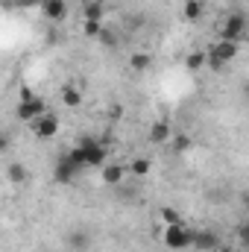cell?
Masks as SVG:
<instances>
[{
    "label": "cell",
    "mask_w": 249,
    "mask_h": 252,
    "mask_svg": "<svg viewBox=\"0 0 249 252\" xmlns=\"http://www.w3.org/2000/svg\"><path fill=\"white\" fill-rule=\"evenodd\" d=\"M106 156H109V150H106V144L97 141V138H82L76 147L67 150V158L76 161L82 170H85V167H106Z\"/></svg>",
    "instance_id": "cell-1"
},
{
    "label": "cell",
    "mask_w": 249,
    "mask_h": 252,
    "mask_svg": "<svg viewBox=\"0 0 249 252\" xmlns=\"http://www.w3.org/2000/svg\"><path fill=\"white\" fill-rule=\"evenodd\" d=\"M205 53H208V67H211V70H220V67H226L229 62H235V59H238V53H241V41L217 38Z\"/></svg>",
    "instance_id": "cell-2"
},
{
    "label": "cell",
    "mask_w": 249,
    "mask_h": 252,
    "mask_svg": "<svg viewBox=\"0 0 249 252\" xmlns=\"http://www.w3.org/2000/svg\"><path fill=\"white\" fill-rule=\"evenodd\" d=\"M161 244H164L170 252L187 250V247H193V229H187L185 223L164 226V232H161Z\"/></svg>",
    "instance_id": "cell-3"
},
{
    "label": "cell",
    "mask_w": 249,
    "mask_h": 252,
    "mask_svg": "<svg viewBox=\"0 0 249 252\" xmlns=\"http://www.w3.org/2000/svg\"><path fill=\"white\" fill-rule=\"evenodd\" d=\"M244 35H247V15L244 12H232L226 18L223 30H220V38H226V41H244Z\"/></svg>",
    "instance_id": "cell-4"
},
{
    "label": "cell",
    "mask_w": 249,
    "mask_h": 252,
    "mask_svg": "<svg viewBox=\"0 0 249 252\" xmlns=\"http://www.w3.org/2000/svg\"><path fill=\"white\" fill-rule=\"evenodd\" d=\"M15 115H18V121H24V124H35L41 115H47V103H44L41 97L21 100V103H18V109H15Z\"/></svg>",
    "instance_id": "cell-5"
},
{
    "label": "cell",
    "mask_w": 249,
    "mask_h": 252,
    "mask_svg": "<svg viewBox=\"0 0 249 252\" xmlns=\"http://www.w3.org/2000/svg\"><path fill=\"white\" fill-rule=\"evenodd\" d=\"M79 170H82V167H79L76 161H70V158H67V153H64L62 158L56 161V167H53V179H56L59 185H70V182L76 179V173H79Z\"/></svg>",
    "instance_id": "cell-6"
},
{
    "label": "cell",
    "mask_w": 249,
    "mask_h": 252,
    "mask_svg": "<svg viewBox=\"0 0 249 252\" xmlns=\"http://www.w3.org/2000/svg\"><path fill=\"white\" fill-rule=\"evenodd\" d=\"M30 129L35 132V138H53V135L59 132V118H56L53 112H47V115H41L35 124H30Z\"/></svg>",
    "instance_id": "cell-7"
},
{
    "label": "cell",
    "mask_w": 249,
    "mask_h": 252,
    "mask_svg": "<svg viewBox=\"0 0 249 252\" xmlns=\"http://www.w3.org/2000/svg\"><path fill=\"white\" fill-rule=\"evenodd\" d=\"M217 247H223L220 235L211 232V229H202V232H193V250L199 252H214Z\"/></svg>",
    "instance_id": "cell-8"
},
{
    "label": "cell",
    "mask_w": 249,
    "mask_h": 252,
    "mask_svg": "<svg viewBox=\"0 0 249 252\" xmlns=\"http://www.w3.org/2000/svg\"><path fill=\"white\" fill-rule=\"evenodd\" d=\"M41 15L47 21H64L67 18V0H38Z\"/></svg>",
    "instance_id": "cell-9"
},
{
    "label": "cell",
    "mask_w": 249,
    "mask_h": 252,
    "mask_svg": "<svg viewBox=\"0 0 249 252\" xmlns=\"http://www.w3.org/2000/svg\"><path fill=\"white\" fill-rule=\"evenodd\" d=\"M67 247H70L73 252H85L88 247H91V235L82 232V229H76V232L67 235Z\"/></svg>",
    "instance_id": "cell-10"
},
{
    "label": "cell",
    "mask_w": 249,
    "mask_h": 252,
    "mask_svg": "<svg viewBox=\"0 0 249 252\" xmlns=\"http://www.w3.org/2000/svg\"><path fill=\"white\" fill-rule=\"evenodd\" d=\"M124 173H126L124 164H106L103 167V182L106 185H121L124 182Z\"/></svg>",
    "instance_id": "cell-11"
},
{
    "label": "cell",
    "mask_w": 249,
    "mask_h": 252,
    "mask_svg": "<svg viewBox=\"0 0 249 252\" xmlns=\"http://www.w3.org/2000/svg\"><path fill=\"white\" fill-rule=\"evenodd\" d=\"M150 141L153 144H167L170 141V126L164 124V121H156V124L150 126Z\"/></svg>",
    "instance_id": "cell-12"
},
{
    "label": "cell",
    "mask_w": 249,
    "mask_h": 252,
    "mask_svg": "<svg viewBox=\"0 0 249 252\" xmlns=\"http://www.w3.org/2000/svg\"><path fill=\"white\" fill-rule=\"evenodd\" d=\"M62 103L67 106V109L82 106V91H79V88H73V85H64V88H62Z\"/></svg>",
    "instance_id": "cell-13"
},
{
    "label": "cell",
    "mask_w": 249,
    "mask_h": 252,
    "mask_svg": "<svg viewBox=\"0 0 249 252\" xmlns=\"http://www.w3.org/2000/svg\"><path fill=\"white\" fill-rule=\"evenodd\" d=\"M150 64H153V56L144 53V50H135V53L129 56V67H132V70H141V73H144Z\"/></svg>",
    "instance_id": "cell-14"
},
{
    "label": "cell",
    "mask_w": 249,
    "mask_h": 252,
    "mask_svg": "<svg viewBox=\"0 0 249 252\" xmlns=\"http://www.w3.org/2000/svg\"><path fill=\"white\" fill-rule=\"evenodd\" d=\"M202 0H185V6H182V15H185V21H199L202 18Z\"/></svg>",
    "instance_id": "cell-15"
},
{
    "label": "cell",
    "mask_w": 249,
    "mask_h": 252,
    "mask_svg": "<svg viewBox=\"0 0 249 252\" xmlns=\"http://www.w3.org/2000/svg\"><path fill=\"white\" fill-rule=\"evenodd\" d=\"M205 64H208V53H205V50H193V53H187V59H185L187 70H199V67H205Z\"/></svg>",
    "instance_id": "cell-16"
},
{
    "label": "cell",
    "mask_w": 249,
    "mask_h": 252,
    "mask_svg": "<svg viewBox=\"0 0 249 252\" xmlns=\"http://www.w3.org/2000/svg\"><path fill=\"white\" fill-rule=\"evenodd\" d=\"M82 32H85L88 38H100V35L106 32V27H103V21H85V24H82Z\"/></svg>",
    "instance_id": "cell-17"
},
{
    "label": "cell",
    "mask_w": 249,
    "mask_h": 252,
    "mask_svg": "<svg viewBox=\"0 0 249 252\" xmlns=\"http://www.w3.org/2000/svg\"><path fill=\"white\" fill-rule=\"evenodd\" d=\"M153 170V161L150 158H135L132 164H129V173H135V176H147Z\"/></svg>",
    "instance_id": "cell-18"
},
{
    "label": "cell",
    "mask_w": 249,
    "mask_h": 252,
    "mask_svg": "<svg viewBox=\"0 0 249 252\" xmlns=\"http://www.w3.org/2000/svg\"><path fill=\"white\" fill-rule=\"evenodd\" d=\"M161 220H164V226H176V223H182V214L170 205H161Z\"/></svg>",
    "instance_id": "cell-19"
},
{
    "label": "cell",
    "mask_w": 249,
    "mask_h": 252,
    "mask_svg": "<svg viewBox=\"0 0 249 252\" xmlns=\"http://www.w3.org/2000/svg\"><path fill=\"white\" fill-rule=\"evenodd\" d=\"M27 173H30V170H27L24 164H9V179H12L15 185H21V182H27Z\"/></svg>",
    "instance_id": "cell-20"
},
{
    "label": "cell",
    "mask_w": 249,
    "mask_h": 252,
    "mask_svg": "<svg viewBox=\"0 0 249 252\" xmlns=\"http://www.w3.org/2000/svg\"><path fill=\"white\" fill-rule=\"evenodd\" d=\"M85 21H103V6L100 3H85Z\"/></svg>",
    "instance_id": "cell-21"
},
{
    "label": "cell",
    "mask_w": 249,
    "mask_h": 252,
    "mask_svg": "<svg viewBox=\"0 0 249 252\" xmlns=\"http://www.w3.org/2000/svg\"><path fill=\"white\" fill-rule=\"evenodd\" d=\"M173 150H176V153H187V150H190V138H187V135H176V138H173Z\"/></svg>",
    "instance_id": "cell-22"
},
{
    "label": "cell",
    "mask_w": 249,
    "mask_h": 252,
    "mask_svg": "<svg viewBox=\"0 0 249 252\" xmlns=\"http://www.w3.org/2000/svg\"><path fill=\"white\" fill-rule=\"evenodd\" d=\"M97 41H103V44H106V47H115V44H118V41H121V38H118V35H112V30H106V32H103V35H100V38H97Z\"/></svg>",
    "instance_id": "cell-23"
},
{
    "label": "cell",
    "mask_w": 249,
    "mask_h": 252,
    "mask_svg": "<svg viewBox=\"0 0 249 252\" xmlns=\"http://www.w3.org/2000/svg\"><path fill=\"white\" fill-rule=\"evenodd\" d=\"M238 235H241V241H244V244H249V220L241 226V232H238Z\"/></svg>",
    "instance_id": "cell-24"
},
{
    "label": "cell",
    "mask_w": 249,
    "mask_h": 252,
    "mask_svg": "<svg viewBox=\"0 0 249 252\" xmlns=\"http://www.w3.org/2000/svg\"><path fill=\"white\" fill-rule=\"evenodd\" d=\"M109 115H112V118H121V115H124V109H121V106H112V109H109Z\"/></svg>",
    "instance_id": "cell-25"
},
{
    "label": "cell",
    "mask_w": 249,
    "mask_h": 252,
    "mask_svg": "<svg viewBox=\"0 0 249 252\" xmlns=\"http://www.w3.org/2000/svg\"><path fill=\"white\" fill-rule=\"evenodd\" d=\"M214 252H235V247H226V244H223V247H217Z\"/></svg>",
    "instance_id": "cell-26"
},
{
    "label": "cell",
    "mask_w": 249,
    "mask_h": 252,
    "mask_svg": "<svg viewBox=\"0 0 249 252\" xmlns=\"http://www.w3.org/2000/svg\"><path fill=\"white\" fill-rule=\"evenodd\" d=\"M244 97H247V103H249V79L244 82Z\"/></svg>",
    "instance_id": "cell-27"
},
{
    "label": "cell",
    "mask_w": 249,
    "mask_h": 252,
    "mask_svg": "<svg viewBox=\"0 0 249 252\" xmlns=\"http://www.w3.org/2000/svg\"><path fill=\"white\" fill-rule=\"evenodd\" d=\"M247 252H249V244H247Z\"/></svg>",
    "instance_id": "cell-28"
}]
</instances>
